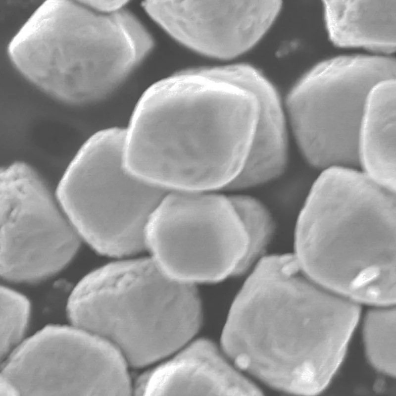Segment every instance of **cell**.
Returning <instances> with one entry per match:
<instances>
[{"label":"cell","instance_id":"cell-14","mask_svg":"<svg viewBox=\"0 0 396 396\" xmlns=\"http://www.w3.org/2000/svg\"><path fill=\"white\" fill-rule=\"evenodd\" d=\"M396 79L377 84L367 97L358 139L359 167L396 190Z\"/></svg>","mask_w":396,"mask_h":396},{"label":"cell","instance_id":"cell-19","mask_svg":"<svg viewBox=\"0 0 396 396\" xmlns=\"http://www.w3.org/2000/svg\"><path fill=\"white\" fill-rule=\"evenodd\" d=\"M85 5L99 11L109 14L123 9L128 1L124 0H86L80 1Z\"/></svg>","mask_w":396,"mask_h":396},{"label":"cell","instance_id":"cell-12","mask_svg":"<svg viewBox=\"0 0 396 396\" xmlns=\"http://www.w3.org/2000/svg\"><path fill=\"white\" fill-rule=\"evenodd\" d=\"M143 395H248L250 383L233 369L210 342L200 340L141 380Z\"/></svg>","mask_w":396,"mask_h":396},{"label":"cell","instance_id":"cell-2","mask_svg":"<svg viewBox=\"0 0 396 396\" xmlns=\"http://www.w3.org/2000/svg\"><path fill=\"white\" fill-rule=\"evenodd\" d=\"M258 112L248 90L197 68L179 72L139 100L125 130V165L165 189L227 188L245 164Z\"/></svg>","mask_w":396,"mask_h":396},{"label":"cell","instance_id":"cell-3","mask_svg":"<svg viewBox=\"0 0 396 396\" xmlns=\"http://www.w3.org/2000/svg\"><path fill=\"white\" fill-rule=\"evenodd\" d=\"M396 190L357 168L321 171L296 226L295 252L316 282L353 301L396 300Z\"/></svg>","mask_w":396,"mask_h":396},{"label":"cell","instance_id":"cell-5","mask_svg":"<svg viewBox=\"0 0 396 396\" xmlns=\"http://www.w3.org/2000/svg\"><path fill=\"white\" fill-rule=\"evenodd\" d=\"M67 312L75 326L112 344L141 367L185 345L201 321L194 284L167 275L151 259L112 263L76 286Z\"/></svg>","mask_w":396,"mask_h":396},{"label":"cell","instance_id":"cell-18","mask_svg":"<svg viewBox=\"0 0 396 396\" xmlns=\"http://www.w3.org/2000/svg\"><path fill=\"white\" fill-rule=\"evenodd\" d=\"M29 304L20 294L0 288V356L6 355L20 340L29 315Z\"/></svg>","mask_w":396,"mask_h":396},{"label":"cell","instance_id":"cell-4","mask_svg":"<svg viewBox=\"0 0 396 396\" xmlns=\"http://www.w3.org/2000/svg\"><path fill=\"white\" fill-rule=\"evenodd\" d=\"M8 48L28 80L72 104L107 97L147 55L128 11L98 14L80 1L66 0L43 3Z\"/></svg>","mask_w":396,"mask_h":396},{"label":"cell","instance_id":"cell-9","mask_svg":"<svg viewBox=\"0 0 396 396\" xmlns=\"http://www.w3.org/2000/svg\"><path fill=\"white\" fill-rule=\"evenodd\" d=\"M127 363L97 335L76 326H50L12 352L1 376L18 395H129Z\"/></svg>","mask_w":396,"mask_h":396},{"label":"cell","instance_id":"cell-10","mask_svg":"<svg viewBox=\"0 0 396 396\" xmlns=\"http://www.w3.org/2000/svg\"><path fill=\"white\" fill-rule=\"evenodd\" d=\"M0 274L15 282L46 279L73 257L80 237L29 165L0 171Z\"/></svg>","mask_w":396,"mask_h":396},{"label":"cell","instance_id":"cell-8","mask_svg":"<svg viewBox=\"0 0 396 396\" xmlns=\"http://www.w3.org/2000/svg\"><path fill=\"white\" fill-rule=\"evenodd\" d=\"M145 238L167 275L192 284L234 274L248 245L229 197L211 191L165 196L149 220Z\"/></svg>","mask_w":396,"mask_h":396},{"label":"cell","instance_id":"cell-13","mask_svg":"<svg viewBox=\"0 0 396 396\" xmlns=\"http://www.w3.org/2000/svg\"><path fill=\"white\" fill-rule=\"evenodd\" d=\"M323 5L328 36L336 46L395 51V0H325Z\"/></svg>","mask_w":396,"mask_h":396},{"label":"cell","instance_id":"cell-6","mask_svg":"<svg viewBox=\"0 0 396 396\" xmlns=\"http://www.w3.org/2000/svg\"><path fill=\"white\" fill-rule=\"evenodd\" d=\"M125 131H99L80 148L58 186V200L80 237L98 252L122 256L146 247L145 233L166 189L127 168Z\"/></svg>","mask_w":396,"mask_h":396},{"label":"cell","instance_id":"cell-11","mask_svg":"<svg viewBox=\"0 0 396 396\" xmlns=\"http://www.w3.org/2000/svg\"><path fill=\"white\" fill-rule=\"evenodd\" d=\"M149 16L176 40L202 54L230 59L248 51L268 31L282 1H146Z\"/></svg>","mask_w":396,"mask_h":396},{"label":"cell","instance_id":"cell-1","mask_svg":"<svg viewBox=\"0 0 396 396\" xmlns=\"http://www.w3.org/2000/svg\"><path fill=\"white\" fill-rule=\"evenodd\" d=\"M359 316L355 302L318 283L294 257L270 259L240 290L222 344L239 366L271 386L313 395L340 366Z\"/></svg>","mask_w":396,"mask_h":396},{"label":"cell","instance_id":"cell-17","mask_svg":"<svg viewBox=\"0 0 396 396\" xmlns=\"http://www.w3.org/2000/svg\"><path fill=\"white\" fill-rule=\"evenodd\" d=\"M395 310H373L364 325V342L368 358L380 371L390 375L396 373Z\"/></svg>","mask_w":396,"mask_h":396},{"label":"cell","instance_id":"cell-16","mask_svg":"<svg viewBox=\"0 0 396 396\" xmlns=\"http://www.w3.org/2000/svg\"><path fill=\"white\" fill-rule=\"evenodd\" d=\"M229 197L248 241L245 256L234 273L241 274L249 269L259 258L270 240L274 225L270 213L259 200L247 195Z\"/></svg>","mask_w":396,"mask_h":396},{"label":"cell","instance_id":"cell-7","mask_svg":"<svg viewBox=\"0 0 396 396\" xmlns=\"http://www.w3.org/2000/svg\"><path fill=\"white\" fill-rule=\"evenodd\" d=\"M392 75L383 57L349 55L320 62L297 82L286 99V115L310 166L321 171L359 167L358 139L367 97Z\"/></svg>","mask_w":396,"mask_h":396},{"label":"cell","instance_id":"cell-20","mask_svg":"<svg viewBox=\"0 0 396 396\" xmlns=\"http://www.w3.org/2000/svg\"><path fill=\"white\" fill-rule=\"evenodd\" d=\"M0 396H17V392L13 386L5 379L0 378Z\"/></svg>","mask_w":396,"mask_h":396},{"label":"cell","instance_id":"cell-15","mask_svg":"<svg viewBox=\"0 0 396 396\" xmlns=\"http://www.w3.org/2000/svg\"><path fill=\"white\" fill-rule=\"evenodd\" d=\"M259 113L250 148L243 169L227 187L249 188L275 179L287 167L289 156L288 120L275 88L257 97Z\"/></svg>","mask_w":396,"mask_h":396}]
</instances>
